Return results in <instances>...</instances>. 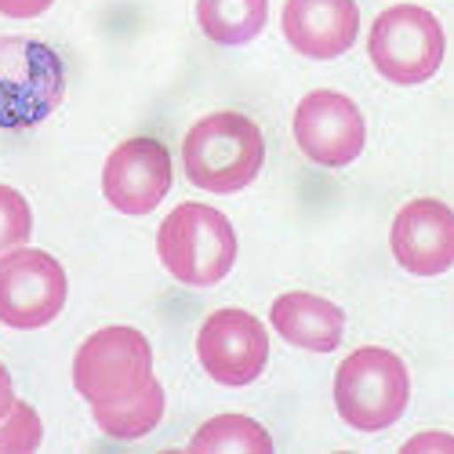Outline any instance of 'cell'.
Segmentation results:
<instances>
[{
  "mask_svg": "<svg viewBox=\"0 0 454 454\" xmlns=\"http://www.w3.org/2000/svg\"><path fill=\"white\" fill-rule=\"evenodd\" d=\"M182 164L193 185L207 193H240L266 164L262 128L237 109H218L200 117L182 138Z\"/></svg>",
  "mask_w": 454,
  "mask_h": 454,
  "instance_id": "1",
  "label": "cell"
},
{
  "mask_svg": "<svg viewBox=\"0 0 454 454\" xmlns=\"http://www.w3.org/2000/svg\"><path fill=\"white\" fill-rule=\"evenodd\" d=\"M157 254L171 280L185 287H215L237 266L233 222L218 207L185 200L160 222Z\"/></svg>",
  "mask_w": 454,
  "mask_h": 454,
  "instance_id": "2",
  "label": "cell"
},
{
  "mask_svg": "<svg viewBox=\"0 0 454 454\" xmlns=\"http://www.w3.org/2000/svg\"><path fill=\"white\" fill-rule=\"evenodd\" d=\"M411 403L407 364L382 346L353 349L334 371V407L346 426L360 433H382L403 419Z\"/></svg>",
  "mask_w": 454,
  "mask_h": 454,
  "instance_id": "3",
  "label": "cell"
},
{
  "mask_svg": "<svg viewBox=\"0 0 454 454\" xmlns=\"http://www.w3.org/2000/svg\"><path fill=\"white\" fill-rule=\"evenodd\" d=\"M153 382V346L135 327H102L73 356V386L91 403H121Z\"/></svg>",
  "mask_w": 454,
  "mask_h": 454,
  "instance_id": "4",
  "label": "cell"
},
{
  "mask_svg": "<svg viewBox=\"0 0 454 454\" xmlns=\"http://www.w3.org/2000/svg\"><path fill=\"white\" fill-rule=\"evenodd\" d=\"M447 36L433 12L419 4H393L374 19L367 59L389 84H426L443 66Z\"/></svg>",
  "mask_w": 454,
  "mask_h": 454,
  "instance_id": "5",
  "label": "cell"
},
{
  "mask_svg": "<svg viewBox=\"0 0 454 454\" xmlns=\"http://www.w3.org/2000/svg\"><path fill=\"white\" fill-rule=\"evenodd\" d=\"M66 73L59 55L29 36H0V128H33L59 109Z\"/></svg>",
  "mask_w": 454,
  "mask_h": 454,
  "instance_id": "6",
  "label": "cell"
},
{
  "mask_svg": "<svg viewBox=\"0 0 454 454\" xmlns=\"http://www.w3.org/2000/svg\"><path fill=\"white\" fill-rule=\"evenodd\" d=\"M66 306V270L55 254L15 247L0 258V324L15 331L48 327Z\"/></svg>",
  "mask_w": 454,
  "mask_h": 454,
  "instance_id": "7",
  "label": "cell"
},
{
  "mask_svg": "<svg viewBox=\"0 0 454 454\" xmlns=\"http://www.w3.org/2000/svg\"><path fill=\"white\" fill-rule=\"evenodd\" d=\"M294 142L320 168H346L364 153L367 124L360 106L342 91H309L294 106Z\"/></svg>",
  "mask_w": 454,
  "mask_h": 454,
  "instance_id": "8",
  "label": "cell"
},
{
  "mask_svg": "<svg viewBox=\"0 0 454 454\" xmlns=\"http://www.w3.org/2000/svg\"><path fill=\"white\" fill-rule=\"evenodd\" d=\"M197 360L218 386H251L270 364V334L247 309H215L197 331Z\"/></svg>",
  "mask_w": 454,
  "mask_h": 454,
  "instance_id": "9",
  "label": "cell"
},
{
  "mask_svg": "<svg viewBox=\"0 0 454 454\" xmlns=\"http://www.w3.org/2000/svg\"><path fill=\"white\" fill-rule=\"evenodd\" d=\"M171 182H175V168H171L168 145L149 135L124 138L106 157V168H102L106 200L121 215H135V218L157 211L160 200L171 193Z\"/></svg>",
  "mask_w": 454,
  "mask_h": 454,
  "instance_id": "10",
  "label": "cell"
},
{
  "mask_svg": "<svg viewBox=\"0 0 454 454\" xmlns=\"http://www.w3.org/2000/svg\"><path fill=\"white\" fill-rule=\"evenodd\" d=\"M389 247L411 277L447 273L454 266V211L433 197L403 204L393 218Z\"/></svg>",
  "mask_w": 454,
  "mask_h": 454,
  "instance_id": "11",
  "label": "cell"
},
{
  "mask_svg": "<svg viewBox=\"0 0 454 454\" xmlns=\"http://www.w3.org/2000/svg\"><path fill=\"white\" fill-rule=\"evenodd\" d=\"M284 36L306 59H338L356 44L360 8L356 0H287L284 4Z\"/></svg>",
  "mask_w": 454,
  "mask_h": 454,
  "instance_id": "12",
  "label": "cell"
},
{
  "mask_svg": "<svg viewBox=\"0 0 454 454\" xmlns=\"http://www.w3.org/2000/svg\"><path fill=\"white\" fill-rule=\"evenodd\" d=\"M270 324L284 342L309 349V353H334L346 334V313L334 301L309 294V291H287L270 306Z\"/></svg>",
  "mask_w": 454,
  "mask_h": 454,
  "instance_id": "13",
  "label": "cell"
},
{
  "mask_svg": "<svg viewBox=\"0 0 454 454\" xmlns=\"http://www.w3.org/2000/svg\"><path fill=\"white\" fill-rule=\"evenodd\" d=\"M197 22L222 48L247 44L270 22V0H197Z\"/></svg>",
  "mask_w": 454,
  "mask_h": 454,
  "instance_id": "14",
  "label": "cell"
},
{
  "mask_svg": "<svg viewBox=\"0 0 454 454\" xmlns=\"http://www.w3.org/2000/svg\"><path fill=\"white\" fill-rule=\"evenodd\" d=\"M91 419L113 440H142V436L153 433L160 426V419H164V386L153 378L142 393H135V396H128L121 403L91 407Z\"/></svg>",
  "mask_w": 454,
  "mask_h": 454,
  "instance_id": "15",
  "label": "cell"
},
{
  "mask_svg": "<svg viewBox=\"0 0 454 454\" xmlns=\"http://www.w3.org/2000/svg\"><path fill=\"white\" fill-rule=\"evenodd\" d=\"M193 454H273V436L262 429L247 414H218V419L204 422L193 440H189Z\"/></svg>",
  "mask_w": 454,
  "mask_h": 454,
  "instance_id": "16",
  "label": "cell"
},
{
  "mask_svg": "<svg viewBox=\"0 0 454 454\" xmlns=\"http://www.w3.org/2000/svg\"><path fill=\"white\" fill-rule=\"evenodd\" d=\"M44 440V422L29 403L15 400V407L0 419V454H29Z\"/></svg>",
  "mask_w": 454,
  "mask_h": 454,
  "instance_id": "17",
  "label": "cell"
},
{
  "mask_svg": "<svg viewBox=\"0 0 454 454\" xmlns=\"http://www.w3.org/2000/svg\"><path fill=\"white\" fill-rule=\"evenodd\" d=\"M33 237V211L12 185H0V258Z\"/></svg>",
  "mask_w": 454,
  "mask_h": 454,
  "instance_id": "18",
  "label": "cell"
},
{
  "mask_svg": "<svg viewBox=\"0 0 454 454\" xmlns=\"http://www.w3.org/2000/svg\"><path fill=\"white\" fill-rule=\"evenodd\" d=\"M55 0H0V15L8 19H36L44 15Z\"/></svg>",
  "mask_w": 454,
  "mask_h": 454,
  "instance_id": "19",
  "label": "cell"
},
{
  "mask_svg": "<svg viewBox=\"0 0 454 454\" xmlns=\"http://www.w3.org/2000/svg\"><path fill=\"white\" fill-rule=\"evenodd\" d=\"M403 450H443V454H454V436L450 433H419L403 443Z\"/></svg>",
  "mask_w": 454,
  "mask_h": 454,
  "instance_id": "20",
  "label": "cell"
},
{
  "mask_svg": "<svg viewBox=\"0 0 454 454\" xmlns=\"http://www.w3.org/2000/svg\"><path fill=\"white\" fill-rule=\"evenodd\" d=\"M15 407V382H12V374H8V367L0 364V419Z\"/></svg>",
  "mask_w": 454,
  "mask_h": 454,
  "instance_id": "21",
  "label": "cell"
}]
</instances>
